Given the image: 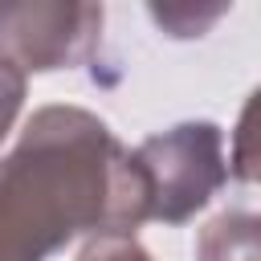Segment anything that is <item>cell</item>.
Returning a JSON list of instances; mask_svg holds the SVG:
<instances>
[{"mask_svg":"<svg viewBox=\"0 0 261 261\" xmlns=\"http://www.w3.org/2000/svg\"><path fill=\"white\" fill-rule=\"evenodd\" d=\"M196 261H261V212H220L196 237Z\"/></svg>","mask_w":261,"mask_h":261,"instance_id":"4","label":"cell"},{"mask_svg":"<svg viewBox=\"0 0 261 261\" xmlns=\"http://www.w3.org/2000/svg\"><path fill=\"white\" fill-rule=\"evenodd\" d=\"M228 171L241 184H261V86L245 98L237 126H232V151H228Z\"/></svg>","mask_w":261,"mask_h":261,"instance_id":"5","label":"cell"},{"mask_svg":"<svg viewBox=\"0 0 261 261\" xmlns=\"http://www.w3.org/2000/svg\"><path fill=\"white\" fill-rule=\"evenodd\" d=\"M24 90H29V77L16 65L0 61V139L12 130V122H16L20 106H24Z\"/></svg>","mask_w":261,"mask_h":261,"instance_id":"7","label":"cell"},{"mask_svg":"<svg viewBox=\"0 0 261 261\" xmlns=\"http://www.w3.org/2000/svg\"><path fill=\"white\" fill-rule=\"evenodd\" d=\"M102 4L24 0L0 4V61L29 73H53L86 65L98 53Z\"/></svg>","mask_w":261,"mask_h":261,"instance_id":"3","label":"cell"},{"mask_svg":"<svg viewBox=\"0 0 261 261\" xmlns=\"http://www.w3.org/2000/svg\"><path fill=\"white\" fill-rule=\"evenodd\" d=\"M151 220L147 175L82 106H41L0 159V261H45L73 237H135Z\"/></svg>","mask_w":261,"mask_h":261,"instance_id":"1","label":"cell"},{"mask_svg":"<svg viewBox=\"0 0 261 261\" xmlns=\"http://www.w3.org/2000/svg\"><path fill=\"white\" fill-rule=\"evenodd\" d=\"M135 159L147 175L151 220L184 224L192 220L228 179L224 130L208 118L175 122L135 147Z\"/></svg>","mask_w":261,"mask_h":261,"instance_id":"2","label":"cell"},{"mask_svg":"<svg viewBox=\"0 0 261 261\" xmlns=\"http://www.w3.org/2000/svg\"><path fill=\"white\" fill-rule=\"evenodd\" d=\"M77 261H151V253L135 237H98L77 253Z\"/></svg>","mask_w":261,"mask_h":261,"instance_id":"8","label":"cell"},{"mask_svg":"<svg viewBox=\"0 0 261 261\" xmlns=\"http://www.w3.org/2000/svg\"><path fill=\"white\" fill-rule=\"evenodd\" d=\"M151 16L163 29H171V37H200L212 20L224 16V4L220 8H208V12H196V8H151Z\"/></svg>","mask_w":261,"mask_h":261,"instance_id":"6","label":"cell"}]
</instances>
